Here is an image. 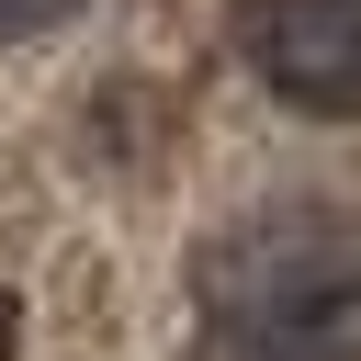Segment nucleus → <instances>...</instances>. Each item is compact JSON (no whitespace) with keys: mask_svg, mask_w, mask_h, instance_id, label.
Returning a JSON list of instances; mask_svg holds the SVG:
<instances>
[{"mask_svg":"<svg viewBox=\"0 0 361 361\" xmlns=\"http://www.w3.org/2000/svg\"><path fill=\"white\" fill-rule=\"evenodd\" d=\"M79 0H0V34H45V23H68Z\"/></svg>","mask_w":361,"mask_h":361,"instance_id":"f03ea898","label":"nucleus"},{"mask_svg":"<svg viewBox=\"0 0 361 361\" xmlns=\"http://www.w3.org/2000/svg\"><path fill=\"white\" fill-rule=\"evenodd\" d=\"M0 361H11V293H0Z\"/></svg>","mask_w":361,"mask_h":361,"instance_id":"7ed1b4c3","label":"nucleus"},{"mask_svg":"<svg viewBox=\"0 0 361 361\" xmlns=\"http://www.w3.org/2000/svg\"><path fill=\"white\" fill-rule=\"evenodd\" d=\"M237 45L293 113H361V0H237Z\"/></svg>","mask_w":361,"mask_h":361,"instance_id":"f257e3e1","label":"nucleus"}]
</instances>
